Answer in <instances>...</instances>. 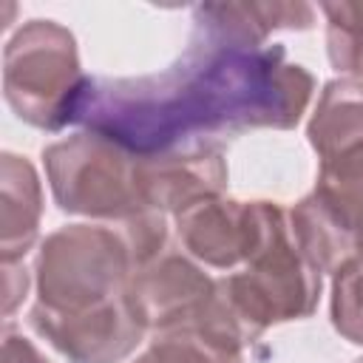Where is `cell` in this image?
Returning <instances> with one entry per match:
<instances>
[{
    "mask_svg": "<svg viewBox=\"0 0 363 363\" xmlns=\"http://www.w3.org/2000/svg\"><path fill=\"white\" fill-rule=\"evenodd\" d=\"M329 315L340 337L363 346V255H354L332 275Z\"/></svg>",
    "mask_w": 363,
    "mask_h": 363,
    "instance_id": "cell-16",
    "label": "cell"
},
{
    "mask_svg": "<svg viewBox=\"0 0 363 363\" xmlns=\"http://www.w3.org/2000/svg\"><path fill=\"white\" fill-rule=\"evenodd\" d=\"M88 74L74 34L57 20L23 23L3 48V96L17 119L40 130L74 125Z\"/></svg>",
    "mask_w": 363,
    "mask_h": 363,
    "instance_id": "cell-3",
    "label": "cell"
},
{
    "mask_svg": "<svg viewBox=\"0 0 363 363\" xmlns=\"http://www.w3.org/2000/svg\"><path fill=\"white\" fill-rule=\"evenodd\" d=\"M3 363H51V360L28 337L6 326L3 329Z\"/></svg>",
    "mask_w": 363,
    "mask_h": 363,
    "instance_id": "cell-19",
    "label": "cell"
},
{
    "mask_svg": "<svg viewBox=\"0 0 363 363\" xmlns=\"http://www.w3.org/2000/svg\"><path fill=\"white\" fill-rule=\"evenodd\" d=\"M133 261L119 230L68 224L45 235L34 261V312L79 318L130 298Z\"/></svg>",
    "mask_w": 363,
    "mask_h": 363,
    "instance_id": "cell-2",
    "label": "cell"
},
{
    "mask_svg": "<svg viewBox=\"0 0 363 363\" xmlns=\"http://www.w3.org/2000/svg\"><path fill=\"white\" fill-rule=\"evenodd\" d=\"M218 295L244 343H255L269 326L303 320L318 309L323 275L301 255L284 216L261 252L235 272L216 278Z\"/></svg>",
    "mask_w": 363,
    "mask_h": 363,
    "instance_id": "cell-5",
    "label": "cell"
},
{
    "mask_svg": "<svg viewBox=\"0 0 363 363\" xmlns=\"http://www.w3.org/2000/svg\"><path fill=\"white\" fill-rule=\"evenodd\" d=\"M326 17V54L335 71L363 79V3H320Z\"/></svg>",
    "mask_w": 363,
    "mask_h": 363,
    "instance_id": "cell-15",
    "label": "cell"
},
{
    "mask_svg": "<svg viewBox=\"0 0 363 363\" xmlns=\"http://www.w3.org/2000/svg\"><path fill=\"white\" fill-rule=\"evenodd\" d=\"M3 264V315L9 318L26 298L31 275L23 261H0Z\"/></svg>",
    "mask_w": 363,
    "mask_h": 363,
    "instance_id": "cell-18",
    "label": "cell"
},
{
    "mask_svg": "<svg viewBox=\"0 0 363 363\" xmlns=\"http://www.w3.org/2000/svg\"><path fill=\"white\" fill-rule=\"evenodd\" d=\"M119 233L125 238V247L133 261V272L153 258H159L170 247V227H167V213L162 210H142L139 216L128 218L119 224Z\"/></svg>",
    "mask_w": 363,
    "mask_h": 363,
    "instance_id": "cell-17",
    "label": "cell"
},
{
    "mask_svg": "<svg viewBox=\"0 0 363 363\" xmlns=\"http://www.w3.org/2000/svg\"><path fill=\"white\" fill-rule=\"evenodd\" d=\"M306 139L318 162H329L363 147V79H329L306 125Z\"/></svg>",
    "mask_w": 363,
    "mask_h": 363,
    "instance_id": "cell-11",
    "label": "cell"
},
{
    "mask_svg": "<svg viewBox=\"0 0 363 363\" xmlns=\"http://www.w3.org/2000/svg\"><path fill=\"white\" fill-rule=\"evenodd\" d=\"M315 26L309 3H199L193 28L216 40L241 45H267L272 31H306Z\"/></svg>",
    "mask_w": 363,
    "mask_h": 363,
    "instance_id": "cell-9",
    "label": "cell"
},
{
    "mask_svg": "<svg viewBox=\"0 0 363 363\" xmlns=\"http://www.w3.org/2000/svg\"><path fill=\"white\" fill-rule=\"evenodd\" d=\"M315 193L363 244V147L329 162H318Z\"/></svg>",
    "mask_w": 363,
    "mask_h": 363,
    "instance_id": "cell-13",
    "label": "cell"
},
{
    "mask_svg": "<svg viewBox=\"0 0 363 363\" xmlns=\"http://www.w3.org/2000/svg\"><path fill=\"white\" fill-rule=\"evenodd\" d=\"M301 255L320 272L335 275L346 261L363 255L360 238L337 218V213L312 190L286 213Z\"/></svg>",
    "mask_w": 363,
    "mask_h": 363,
    "instance_id": "cell-12",
    "label": "cell"
},
{
    "mask_svg": "<svg viewBox=\"0 0 363 363\" xmlns=\"http://www.w3.org/2000/svg\"><path fill=\"white\" fill-rule=\"evenodd\" d=\"M43 164L51 196L68 216L122 224L150 210L145 201L142 156L102 133L79 130L48 145Z\"/></svg>",
    "mask_w": 363,
    "mask_h": 363,
    "instance_id": "cell-4",
    "label": "cell"
},
{
    "mask_svg": "<svg viewBox=\"0 0 363 363\" xmlns=\"http://www.w3.org/2000/svg\"><path fill=\"white\" fill-rule=\"evenodd\" d=\"M284 216L275 201H238L221 193L190 204L173 218L182 250L190 258L213 269L235 272L261 252Z\"/></svg>",
    "mask_w": 363,
    "mask_h": 363,
    "instance_id": "cell-7",
    "label": "cell"
},
{
    "mask_svg": "<svg viewBox=\"0 0 363 363\" xmlns=\"http://www.w3.org/2000/svg\"><path fill=\"white\" fill-rule=\"evenodd\" d=\"M352 363H363V357H357V360H352Z\"/></svg>",
    "mask_w": 363,
    "mask_h": 363,
    "instance_id": "cell-20",
    "label": "cell"
},
{
    "mask_svg": "<svg viewBox=\"0 0 363 363\" xmlns=\"http://www.w3.org/2000/svg\"><path fill=\"white\" fill-rule=\"evenodd\" d=\"M133 363H244V349L224 337L184 329L153 335Z\"/></svg>",
    "mask_w": 363,
    "mask_h": 363,
    "instance_id": "cell-14",
    "label": "cell"
},
{
    "mask_svg": "<svg viewBox=\"0 0 363 363\" xmlns=\"http://www.w3.org/2000/svg\"><path fill=\"white\" fill-rule=\"evenodd\" d=\"M315 77L284 45H241L193 28L187 51L145 77H88L77 125L136 156L221 145L244 130L301 122Z\"/></svg>",
    "mask_w": 363,
    "mask_h": 363,
    "instance_id": "cell-1",
    "label": "cell"
},
{
    "mask_svg": "<svg viewBox=\"0 0 363 363\" xmlns=\"http://www.w3.org/2000/svg\"><path fill=\"white\" fill-rule=\"evenodd\" d=\"M130 295L153 335L193 329L238 343L241 349L247 346L218 295L216 278L184 250L167 247L159 258L139 267L130 278Z\"/></svg>",
    "mask_w": 363,
    "mask_h": 363,
    "instance_id": "cell-6",
    "label": "cell"
},
{
    "mask_svg": "<svg viewBox=\"0 0 363 363\" xmlns=\"http://www.w3.org/2000/svg\"><path fill=\"white\" fill-rule=\"evenodd\" d=\"M43 184L26 156H0V261H23L40 235Z\"/></svg>",
    "mask_w": 363,
    "mask_h": 363,
    "instance_id": "cell-10",
    "label": "cell"
},
{
    "mask_svg": "<svg viewBox=\"0 0 363 363\" xmlns=\"http://www.w3.org/2000/svg\"><path fill=\"white\" fill-rule=\"evenodd\" d=\"M145 201L150 210L179 216L190 204L221 196L227 187V162L221 145H201L162 156H142Z\"/></svg>",
    "mask_w": 363,
    "mask_h": 363,
    "instance_id": "cell-8",
    "label": "cell"
}]
</instances>
